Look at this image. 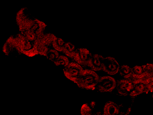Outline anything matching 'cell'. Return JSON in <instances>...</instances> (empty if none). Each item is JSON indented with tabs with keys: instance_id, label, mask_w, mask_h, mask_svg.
Segmentation results:
<instances>
[{
	"instance_id": "cell-1",
	"label": "cell",
	"mask_w": 153,
	"mask_h": 115,
	"mask_svg": "<svg viewBox=\"0 0 153 115\" xmlns=\"http://www.w3.org/2000/svg\"><path fill=\"white\" fill-rule=\"evenodd\" d=\"M100 79L98 75L92 70H82L75 83L80 87L88 90H94Z\"/></svg>"
},
{
	"instance_id": "cell-2",
	"label": "cell",
	"mask_w": 153,
	"mask_h": 115,
	"mask_svg": "<svg viewBox=\"0 0 153 115\" xmlns=\"http://www.w3.org/2000/svg\"><path fill=\"white\" fill-rule=\"evenodd\" d=\"M117 82L111 76H105L100 78L96 87L102 93H108L113 91L116 87Z\"/></svg>"
},
{
	"instance_id": "cell-3",
	"label": "cell",
	"mask_w": 153,
	"mask_h": 115,
	"mask_svg": "<svg viewBox=\"0 0 153 115\" xmlns=\"http://www.w3.org/2000/svg\"><path fill=\"white\" fill-rule=\"evenodd\" d=\"M80 65L76 62H71L64 69L65 75L68 78L75 82L83 70Z\"/></svg>"
},
{
	"instance_id": "cell-4",
	"label": "cell",
	"mask_w": 153,
	"mask_h": 115,
	"mask_svg": "<svg viewBox=\"0 0 153 115\" xmlns=\"http://www.w3.org/2000/svg\"><path fill=\"white\" fill-rule=\"evenodd\" d=\"M119 65L113 58H103L102 60V70L108 74L114 75L118 72Z\"/></svg>"
},
{
	"instance_id": "cell-5",
	"label": "cell",
	"mask_w": 153,
	"mask_h": 115,
	"mask_svg": "<svg viewBox=\"0 0 153 115\" xmlns=\"http://www.w3.org/2000/svg\"><path fill=\"white\" fill-rule=\"evenodd\" d=\"M92 55L88 50L86 49H78L76 50L73 58L76 63L80 65L89 66L92 59Z\"/></svg>"
},
{
	"instance_id": "cell-6",
	"label": "cell",
	"mask_w": 153,
	"mask_h": 115,
	"mask_svg": "<svg viewBox=\"0 0 153 115\" xmlns=\"http://www.w3.org/2000/svg\"><path fill=\"white\" fill-rule=\"evenodd\" d=\"M118 93L121 95H126L129 94L134 88L132 81L128 79L121 80L117 83L116 87Z\"/></svg>"
},
{
	"instance_id": "cell-7",
	"label": "cell",
	"mask_w": 153,
	"mask_h": 115,
	"mask_svg": "<svg viewBox=\"0 0 153 115\" xmlns=\"http://www.w3.org/2000/svg\"><path fill=\"white\" fill-rule=\"evenodd\" d=\"M120 107L117 104L113 102L105 103L104 107V115H115L120 113Z\"/></svg>"
},
{
	"instance_id": "cell-8",
	"label": "cell",
	"mask_w": 153,
	"mask_h": 115,
	"mask_svg": "<svg viewBox=\"0 0 153 115\" xmlns=\"http://www.w3.org/2000/svg\"><path fill=\"white\" fill-rule=\"evenodd\" d=\"M103 57L98 54L92 55V59L89 67L94 71H99L102 70V60Z\"/></svg>"
},
{
	"instance_id": "cell-9",
	"label": "cell",
	"mask_w": 153,
	"mask_h": 115,
	"mask_svg": "<svg viewBox=\"0 0 153 115\" xmlns=\"http://www.w3.org/2000/svg\"><path fill=\"white\" fill-rule=\"evenodd\" d=\"M146 85L143 83H138L134 84L133 90L130 93L131 96H136L143 93H147Z\"/></svg>"
},
{
	"instance_id": "cell-10",
	"label": "cell",
	"mask_w": 153,
	"mask_h": 115,
	"mask_svg": "<svg viewBox=\"0 0 153 115\" xmlns=\"http://www.w3.org/2000/svg\"><path fill=\"white\" fill-rule=\"evenodd\" d=\"M121 76L125 79H128L132 76V70L130 66L127 65H123L119 68V71Z\"/></svg>"
},
{
	"instance_id": "cell-11",
	"label": "cell",
	"mask_w": 153,
	"mask_h": 115,
	"mask_svg": "<svg viewBox=\"0 0 153 115\" xmlns=\"http://www.w3.org/2000/svg\"><path fill=\"white\" fill-rule=\"evenodd\" d=\"M76 51L75 46L70 43H67L65 44L63 52L68 56L73 58L74 54L76 53Z\"/></svg>"
},
{
	"instance_id": "cell-12",
	"label": "cell",
	"mask_w": 153,
	"mask_h": 115,
	"mask_svg": "<svg viewBox=\"0 0 153 115\" xmlns=\"http://www.w3.org/2000/svg\"><path fill=\"white\" fill-rule=\"evenodd\" d=\"M65 43L63 40L55 37L52 41V45L55 50L59 52H63Z\"/></svg>"
},
{
	"instance_id": "cell-13",
	"label": "cell",
	"mask_w": 153,
	"mask_h": 115,
	"mask_svg": "<svg viewBox=\"0 0 153 115\" xmlns=\"http://www.w3.org/2000/svg\"><path fill=\"white\" fill-rule=\"evenodd\" d=\"M54 62L56 65H57V66H62L65 67L67 66L69 63V60L68 58L63 55L59 56Z\"/></svg>"
},
{
	"instance_id": "cell-14",
	"label": "cell",
	"mask_w": 153,
	"mask_h": 115,
	"mask_svg": "<svg viewBox=\"0 0 153 115\" xmlns=\"http://www.w3.org/2000/svg\"><path fill=\"white\" fill-rule=\"evenodd\" d=\"M46 56L49 60L51 61H54L59 57V54L58 51L55 49H51L48 51Z\"/></svg>"
},
{
	"instance_id": "cell-15",
	"label": "cell",
	"mask_w": 153,
	"mask_h": 115,
	"mask_svg": "<svg viewBox=\"0 0 153 115\" xmlns=\"http://www.w3.org/2000/svg\"><path fill=\"white\" fill-rule=\"evenodd\" d=\"M81 113L82 115H90L92 114V109L88 104L82 105L81 108Z\"/></svg>"
},
{
	"instance_id": "cell-16",
	"label": "cell",
	"mask_w": 153,
	"mask_h": 115,
	"mask_svg": "<svg viewBox=\"0 0 153 115\" xmlns=\"http://www.w3.org/2000/svg\"><path fill=\"white\" fill-rule=\"evenodd\" d=\"M146 89L148 91H150L152 92L153 91V82L149 83L148 84H146Z\"/></svg>"
},
{
	"instance_id": "cell-17",
	"label": "cell",
	"mask_w": 153,
	"mask_h": 115,
	"mask_svg": "<svg viewBox=\"0 0 153 115\" xmlns=\"http://www.w3.org/2000/svg\"><path fill=\"white\" fill-rule=\"evenodd\" d=\"M96 106V102H91L90 104V106L92 109L94 108Z\"/></svg>"
},
{
	"instance_id": "cell-18",
	"label": "cell",
	"mask_w": 153,
	"mask_h": 115,
	"mask_svg": "<svg viewBox=\"0 0 153 115\" xmlns=\"http://www.w3.org/2000/svg\"><path fill=\"white\" fill-rule=\"evenodd\" d=\"M131 111V108H129L128 109L126 113H125V115H128V114H130V112Z\"/></svg>"
}]
</instances>
